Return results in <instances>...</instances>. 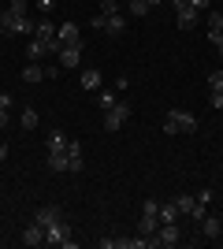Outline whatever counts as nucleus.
<instances>
[{
    "label": "nucleus",
    "instance_id": "obj_1",
    "mask_svg": "<svg viewBox=\"0 0 223 249\" xmlns=\"http://www.w3.org/2000/svg\"><path fill=\"white\" fill-rule=\"evenodd\" d=\"M197 130V115L186 112V108H171L168 115H164V134L175 138V134H193Z\"/></svg>",
    "mask_w": 223,
    "mask_h": 249
},
{
    "label": "nucleus",
    "instance_id": "obj_2",
    "mask_svg": "<svg viewBox=\"0 0 223 249\" xmlns=\"http://www.w3.org/2000/svg\"><path fill=\"white\" fill-rule=\"evenodd\" d=\"M127 119H130V101H116L104 112V130H108V134H116V130H123Z\"/></svg>",
    "mask_w": 223,
    "mask_h": 249
},
{
    "label": "nucleus",
    "instance_id": "obj_3",
    "mask_svg": "<svg viewBox=\"0 0 223 249\" xmlns=\"http://www.w3.org/2000/svg\"><path fill=\"white\" fill-rule=\"evenodd\" d=\"M179 242H182L179 223H160V227H156V234H153V246H160V249H175Z\"/></svg>",
    "mask_w": 223,
    "mask_h": 249
},
{
    "label": "nucleus",
    "instance_id": "obj_4",
    "mask_svg": "<svg viewBox=\"0 0 223 249\" xmlns=\"http://www.w3.org/2000/svg\"><path fill=\"white\" fill-rule=\"evenodd\" d=\"M171 8H175V15H179V26L182 30H193L197 22H201V11H193L190 0H168Z\"/></svg>",
    "mask_w": 223,
    "mask_h": 249
},
{
    "label": "nucleus",
    "instance_id": "obj_5",
    "mask_svg": "<svg viewBox=\"0 0 223 249\" xmlns=\"http://www.w3.org/2000/svg\"><path fill=\"white\" fill-rule=\"evenodd\" d=\"M34 41H41L45 49H49V56H56V49H60V37H56V26L49 19L37 22V30H34Z\"/></svg>",
    "mask_w": 223,
    "mask_h": 249
},
{
    "label": "nucleus",
    "instance_id": "obj_6",
    "mask_svg": "<svg viewBox=\"0 0 223 249\" xmlns=\"http://www.w3.org/2000/svg\"><path fill=\"white\" fill-rule=\"evenodd\" d=\"M56 37H60V45L82 49V26H78V22H60V26H56Z\"/></svg>",
    "mask_w": 223,
    "mask_h": 249
},
{
    "label": "nucleus",
    "instance_id": "obj_7",
    "mask_svg": "<svg viewBox=\"0 0 223 249\" xmlns=\"http://www.w3.org/2000/svg\"><path fill=\"white\" fill-rule=\"evenodd\" d=\"M56 60H60V67H78V63H82V49L60 45V49H56Z\"/></svg>",
    "mask_w": 223,
    "mask_h": 249
},
{
    "label": "nucleus",
    "instance_id": "obj_8",
    "mask_svg": "<svg viewBox=\"0 0 223 249\" xmlns=\"http://www.w3.org/2000/svg\"><path fill=\"white\" fill-rule=\"evenodd\" d=\"M56 219H64V212H60L56 205H45V208H37V212H34V223H37V227H52Z\"/></svg>",
    "mask_w": 223,
    "mask_h": 249
},
{
    "label": "nucleus",
    "instance_id": "obj_9",
    "mask_svg": "<svg viewBox=\"0 0 223 249\" xmlns=\"http://www.w3.org/2000/svg\"><path fill=\"white\" fill-rule=\"evenodd\" d=\"M86 167V156H82V145H78V142H67V171H74V175H78V171H82Z\"/></svg>",
    "mask_w": 223,
    "mask_h": 249
},
{
    "label": "nucleus",
    "instance_id": "obj_10",
    "mask_svg": "<svg viewBox=\"0 0 223 249\" xmlns=\"http://www.w3.org/2000/svg\"><path fill=\"white\" fill-rule=\"evenodd\" d=\"M197 227H201L205 238H220L223 234V216H208V212H205V219L197 223Z\"/></svg>",
    "mask_w": 223,
    "mask_h": 249
},
{
    "label": "nucleus",
    "instance_id": "obj_11",
    "mask_svg": "<svg viewBox=\"0 0 223 249\" xmlns=\"http://www.w3.org/2000/svg\"><path fill=\"white\" fill-rule=\"evenodd\" d=\"M22 82H45V63L41 60H30L26 67H22Z\"/></svg>",
    "mask_w": 223,
    "mask_h": 249
},
{
    "label": "nucleus",
    "instance_id": "obj_12",
    "mask_svg": "<svg viewBox=\"0 0 223 249\" xmlns=\"http://www.w3.org/2000/svg\"><path fill=\"white\" fill-rule=\"evenodd\" d=\"M22 246H30V249L45 246V227H37V223H30V227L22 231Z\"/></svg>",
    "mask_w": 223,
    "mask_h": 249
},
{
    "label": "nucleus",
    "instance_id": "obj_13",
    "mask_svg": "<svg viewBox=\"0 0 223 249\" xmlns=\"http://www.w3.org/2000/svg\"><path fill=\"white\" fill-rule=\"evenodd\" d=\"M156 227H160V216L156 212H141V223H138V234H156Z\"/></svg>",
    "mask_w": 223,
    "mask_h": 249
},
{
    "label": "nucleus",
    "instance_id": "obj_14",
    "mask_svg": "<svg viewBox=\"0 0 223 249\" xmlns=\"http://www.w3.org/2000/svg\"><path fill=\"white\" fill-rule=\"evenodd\" d=\"M123 30H127V19H123V15H104V34L119 37Z\"/></svg>",
    "mask_w": 223,
    "mask_h": 249
},
{
    "label": "nucleus",
    "instance_id": "obj_15",
    "mask_svg": "<svg viewBox=\"0 0 223 249\" xmlns=\"http://www.w3.org/2000/svg\"><path fill=\"white\" fill-rule=\"evenodd\" d=\"M82 89H89V93L101 89V71H97V67H86L82 71Z\"/></svg>",
    "mask_w": 223,
    "mask_h": 249
},
{
    "label": "nucleus",
    "instance_id": "obj_16",
    "mask_svg": "<svg viewBox=\"0 0 223 249\" xmlns=\"http://www.w3.org/2000/svg\"><path fill=\"white\" fill-rule=\"evenodd\" d=\"M67 142H71V138H64L60 130H52V134H49V156H60V153H67Z\"/></svg>",
    "mask_w": 223,
    "mask_h": 249
},
{
    "label": "nucleus",
    "instance_id": "obj_17",
    "mask_svg": "<svg viewBox=\"0 0 223 249\" xmlns=\"http://www.w3.org/2000/svg\"><path fill=\"white\" fill-rule=\"evenodd\" d=\"M179 205L175 201H168V205H160V223H179Z\"/></svg>",
    "mask_w": 223,
    "mask_h": 249
},
{
    "label": "nucleus",
    "instance_id": "obj_18",
    "mask_svg": "<svg viewBox=\"0 0 223 249\" xmlns=\"http://www.w3.org/2000/svg\"><path fill=\"white\" fill-rule=\"evenodd\" d=\"M127 11L134 15V19H145V15H149L153 8H149V0H130V4H127Z\"/></svg>",
    "mask_w": 223,
    "mask_h": 249
},
{
    "label": "nucleus",
    "instance_id": "obj_19",
    "mask_svg": "<svg viewBox=\"0 0 223 249\" xmlns=\"http://www.w3.org/2000/svg\"><path fill=\"white\" fill-rule=\"evenodd\" d=\"M4 15H8V19H22V15H26V0H11L8 8H4Z\"/></svg>",
    "mask_w": 223,
    "mask_h": 249
},
{
    "label": "nucleus",
    "instance_id": "obj_20",
    "mask_svg": "<svg viewBox=\"0 0 223 249\" xmlns=\"http://www.w3.org/2000/svg\"><path fill=\"white\" fill-rule=\"evenodd\" d=\"M41 56H49V49H45L41 41H34V37H30V49H26V60H41Z\"/></svg>",
    "mask_w": 223,
    "mask_h": 249
},
{
    "label": "nucleus",
    "instance_id": "obj_21",
    "mask_svg": "<svg viewBox=\"0 0 223 249\" xmlns=\"http://www.w3.org/2000/svg\"><path fill=\"white\" fill-rule=\"evenodd\" d=\"M37 123H41L37 112H34V108H22V126H26V130H37Z\"/></svg>",
    "mask_w": 223,
    "mask_h": 249
},
{
    "label": "nucleus",
    "instance_id": "obj_22",
    "mask_svg": "<svg viewBox=\"0 0 223 249\" xmlns=\"http://www.w3.org/2000/svg\"><path fill=\"white\" fill-rule=\"evenodd\" d=\"M208 30L223 34V11H208Z\"/></svg>",
    "mask_w": 223,
    "mask_h": 249
},
{
    "label": "nucleus",
    "instance_id": "obj_23",
    "mask_svg": "<svg viewBox=\"0 0 223 249\" xmlns=\"http://www.w3.org/2000/svg\"><path fill=\"white\" fill-rule=\"evenodd\" d=\"M101 15H123V11H119V0H101Z\"/></svg>",
    "mask_w": 223,
    "mask_h": 249
},
{
    "label": "nucleus",
    "instance_id": "obj_24",
    "mask_svg": "<svg viewBox=\"0 0 223 249\" xmlns=\"http://www.w3.org/2000/svg\"><path fill=\"white\" fill-rule=\"evenodd\" d=\"M116 101H119L116 93H97V104H101V112H108V108H112Z\"/></svg>",
    "mask_w": 223,
    "mask_h": 249
},
{
    "label": "nucleus",
    "instance_id": "obj_25",
    "mask_svg": "<svg viewBox=\"0 0 223 249\" xmlns=\"http://www.w3.org/2000/svg\"><path fill=\"white\" fill-rule=\"evenodd\" d=\"M208 41L216 45V52H220V60H223V34H216V30H208Z\"/></svg>",
    "mask_w": 223,
    "mask_h": 249
},
{
    "label": "nucleus",
    "instance_id": "obj_26",
    "mask_svg": "<svg viewBox=\"0 0 223 249\" xmlns=\"http://www.w3.org/2000/svg\"><path fill=\"white\" fill-rule=\"evenodd\" d=\"M190 4H193V11H208L212 8V0H190Z\"/></svg>",
    "mask_w": 223,
    "mask_h": 249
},
{
    "label": "nucleus",
    "instance_id": "obj_27",
    "mask_svg": "<svg viewBox=\"0 0 223 249\" xmlns=\"http://www.w3.org/2000/svg\"><path fill=\"white\" fill-rule=\"evenodd\" d=\"M34 4H37L41 11H52V8H56V0H34Z\"/></svg>",
    "mask_w": 223,
    "mask_h": 249
},
{
    "label": "nucleus",
    "instance_id": "obj_28",
    "mask_svg": "<svg viewBox=\"0 0 223 249\" xmlns=\"http://www.w3.org/2000/svg\"><path fill=\"white\" fill-rule=\"evenodd\" d=\"M11 123V115H8V108H0V130H4V126Z\"/></svg>",
    "mask_w": 223,
    "mask_h": 249
},
{
    "label": "nucleus",
    "instance_id": "obj_29",
    "mask_svg": "<svg viewBox=\"0 0 223 249\" xmlns=\"http://www.w3.org/2000/svg\"><path fill=\"white\" fill-rule=\"evenodd\" d=\"M0 108H11V93H0Z\"/></svg>",
    "mask_w": 223,
    "mask_h": 249
},
{
    "label": "nucleus",
    "instance_id": "obj_30",
    "mask_svg": "<svg viewBox=\"0 0 223 249\" xmlns=\"http://www.w3.org/2000/svg\"><path fill=\"white\" fill-rule=\"evenodd\" d=\"M8 149H11V145H0V164H4V160H8Z\"/></svg>",
    "mask_w": 223,
    "mask_h": 249
},
{
    "label": "nucleus",
    "instance_id": "obj_31",
    "mask_svg": "<svg viewBox=\"0 0 223 249\" xmlns=\"http://www.w3.org/2000/svg\"><path fill=\"white\" fill-rule=\"evenodd\" d=\"M156 4H168V0H149V8H156Z\"/></svg>",
    "mask_w": 223,
    "mask_h": 249
},
{
    "label": "nucleus",
    "instance_id": "obj_32",
    "mask_svg": "<svg viewBox=\"0 0 223 249\" xmlns=\"http://www.w3.org/2000/svg\"><path fill=\"white\" fill-rule=\"evenodd\" d=\"M4 34H8V30H4V19H0V37H4Z\"/></svg>",
    "mask_w": 223,
    "mask_h": 249
}]
</instances>
